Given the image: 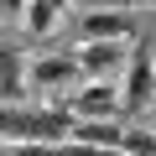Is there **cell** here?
<instances>
[{
	"mask_svg": "<svg viewBox=\"0 0 156 156\" xmlns=\"http://www.w3.org/2000/svg\"><path fill=\"white\" fill-rule=\"evenodd\" d=\"M26 99V57L21 47L0 42V104H21Z\"/></svg>",
	"mask_w": 156,
	"mask_h": 156,
	"instance_id": "cell-7",
	"label": "cell"
},
{
	"mask_svg": "<svg viewBox=\"0 0 156 156\" xmlns=\"http://www.w3.org/2000/svg\"><path fill=\"white\" fill-rule=\"evenodd\" d=\"M83 42H125V47H135L140 42V21L130 16V11H89L83 16Z\"/></svg>",
	"mask_w": 156,
	"mask_h": 156,
	"instance_id": "cell-5",
	"label": "cell"
},
{
	"mask_svg": "<svg viewBox=\"0 0 156 156\" xmlns=\"http://www.w3.org/2000/svg\"><path fill=\"white\" fill-rule=\"evenodd\" d=\"M125 57H130L125 42H78L73 68H78V78H109L115 68H125Z\"/></svg>",
	"mask_w": 156,
	"mask_h": 156,
	"instance_id": "cell-6",
	"label": "cell"
},
{
	"mask_svg": "<svg viewBox=\"0 0 156 156\" xmlns=\"http://www.w3.org/2000/svg\"><path fill=\"white\" fill-rule=\"evenodd\" d=\"M151 130H156V125H151Z\"/></svg>",
	"mask_w": 156,
	"mask_h": 156,
	"instance_id": "cell-16",
	"label": "cell"
},
{
	"mask_svg": "<svg viewBox=\"0 0 156 156\" xmlns=\"http://www.w3.org/2000/svg\"><path fill=\"white\" fill-rule=\"evenodd\" d=\"M73 135V115L62 104H0V140L11 146H62Z\"/></svg>",
	"mask_w": 156,
	"mask_h": 156,
	"instance_id": "cell-1",
	"label": "cell"
},
{
	"mask_svg": "<svg viewBox=\"0 0 156 156\" xmlns=\"http://www.w3.org/2000/svg\"><path fill=\"white\" fill-rule=\"evenodd\" d=\"M120 151L125 156H156V130H125L120 135Z\"/></svg>",
	"mask_w": 156,
	"mask_h": 156,
	"instance_id": "cell-10",
	"label": "cell"
},
{
	"mask_svg": "<svg viewBox=\"0 0 156 156\" xmlns=\"http://www.w3.org/2000/svg\"><path fill=\"white\" fill-rule=\"evenodd\" d=\"M0 156H5V151H0Z\"/></svg>",
	"mask_w": 156,
	"mask_h": 156,
	"instance_id": "cell-15",
	"label": "cell"
},
{
	"mask_svg": "<svg viewBox=\"0 0 156 156\" xmlns=\"http://www.w3.org/2000/svg\"><path fill=\"white\" fill-rule=\"evenodd\" d=\"M78 83V68H73V57H62V52H52V57H31L26 62V94H62V89H73Z\"/></svg>",
	"mask_w": 156,
	"mask_h": 156,
	"instance_id": "cell-4",
	"label": "cell"
},
{
	"mask_svg": "<svg viewBox=\"0 0 156 156\" xmlns=\"http://www.w3.org/2000/svg\"><path fill=\"white\" fill-rule=\"evenodd\" d=\"M57 16H62V11L42 5V0H26V11H21V26H26V31L42 42V37H52V31H57Z\"/></svg>",
	"mask_w": 156,
	"mask_h": 156,
	"instance_id": "cell-9",
	"label": "cell"
},
{
	"mask_svg": "<svg viewBox=\"0 0 156 156\" xmlns=\"http://www.w3.org/2000/svg\"><path fill=\"white\" fill-rule=\"evenodd\" d=\"M120 109H146L151 94H156V52L151 47H135L125 57V78H120Z\"/></svg>",
	"mask_w": 156,
	"mask_h": 156,
	"instance_id": "cell-2",
	"label": "cell"
},
{
	"mask_svg": "<svg viewBox=\"0 0 156 156\" xmlns=\"http://www.w3.org/2000/svg\"><path fill=\"white\" fill-rule=\"evenodd\" d=\"M73 120H115L120 109V89H115V78H89V83H78L62 104Z\"/></svg>",
	"mask_w": 156,
	"mask_h": 156,
	"instance_id": "cell-3",
	"label": "cell"
},
{
	"mask_svg": "<svg viewBox=\"0 0 156 156\" xmlns=\"http://www.w3.org/2000/svg\"><path fill=\"white\" fill-rule=\"evenodd\" d=\"M42 5H52V11H68V5H73V0H42Z\"/></svg>",
	"mask_w": 156,
	"mask_h": 156,
	"instance_id": "cell-13",
	"label": "cell"
},
{
	"mask_svg": "<svg viewBox=\"0 0 156 156\" xmlns=\"http://www.w3.org/2000/svg\"><path fill=\"white\" fill-rule=\"evenodd\" d=\"M5 156H62V146H11Z\"/></svg>",
	"mask_w": 156,
	"mask_h": 156,
	"instance_id": "cell-11",
	"label": "cell"
},
{
	"mask_svg": "<svg viewBox=\"0 0 156 156\" xmlns=\"http://www.w3.org/2000/svg\"><path fill=\"white\" fill-rule=\"evenodd\" d=\"M21 11H26V0H0V16H11V21H21Z\"/></svg>",
	"mask_w": 156,
	"mask_h": 156,
	"instance_id": "cell-12",
	"label": "cell"
},
{
	"mask_svg": "<svg viewBox=\"0 0 156 156\" xmlns=\"http://www.w3.org/2000/svg\"><path fill=\"white\" fill-rule=\"evenodd\" d=\"M135 5H156V0H135Z\"/></svg>",
	"mask_w": 156,
	"mask_h": 156,
	"instance_id": "cell-14",
	"label": "cell"
},
{
	"mask_svg": "<svg viewBox=\"0 0 156 156\" xmlns=\"http://www.w3.org/2000/svg\"><path fill=\"white\" fill-rule=\"evenodd\" d=\"M120 125L115 120H73V135L68 140H78V146H120Z\"/></svg>",
	"mask_w": 156,
	"mask_h": 156,
	"instance_id": "cell-8",
	"label": "cell"
}]
</instances>
